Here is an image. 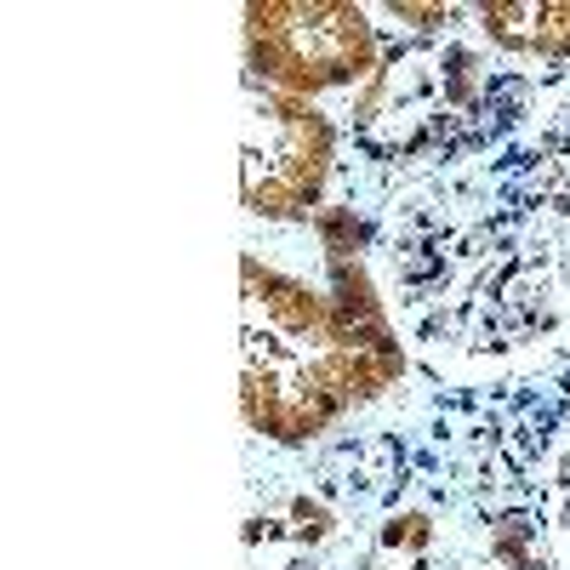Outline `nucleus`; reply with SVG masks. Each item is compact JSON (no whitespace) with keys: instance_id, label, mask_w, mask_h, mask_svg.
<instances>
[{"instance_id":"7","label":"nucleus","mask_w":570,"mask_h":570,"mask_svg":"<svg viewBox=\"0 0 570 570\" xmlns=\"http://www.w3.org/2000/svg\"><path fill=\"white\" fill-rule=\"evenodd\" d=\"M553 537L570 559V422H564V445H559V462H553Z\"/></svg>"},{"instance_id":"6","label":"nucleus","mask_w":570,"mask_h":570,"mask_svg":"<svg viewBox=\"0 0 570 570\" xmlns=\"http://www.w3.org/2000/svg\"><path fill=\"white\" fill-rule=\"evenodd\" d=\"M480 29L508 58L570 63V0H553V7H480Z\"/></svg>"},{"instance_id":"4","label":"nucleus","mask_w":570,"mask_h":570,"mask_svg":"<svg viewBox=\"0 0 570 570\" xmlns=\"http://www.w3.org/2000/svg\"><path fill=\"white\" fill-rule=\"evenodd\" d=\"M252 80L285 98H320L337 86H365L376 69V29L348 0H268L246 7Z\"/></svg>"},{"instance_id":"5","label":"nucleus","mask_w":570,"mask_h":570,"mask_svg":"<svg viewBox=\"0 0 570 570\" xmlns=\"http://www.w3.org/2000/svg\"><path fill=\"white\" fill-rule=\"evenodd\" d=\"M246 212L263 223H308L325 212L337 166V126L308 98H285L252 80L246 109Z\"/></svg>"},{"instance_id":"8","label":"nucleus","mask_w":570,"mask_h":570,"mask_svg":"<svg viewBox=\"0 0 570 570\" xmlns=\"http://www.w3.org/2000/svg\"><path fill=\"white\" fill-rule=\"evenodd\" d=\"M389 18H405V23H411V29H422V35H451L462 12H456V7H400V0H394Z\"/></svg>"},{"instance_id":"1","label":"nucleus","mask_w":570,"mask_h":570,"mask_svg":"<svg viewBox=\"0 0 570 570\" xmlns=\"http://www.w3.org/2000/svg\"><path fill=\"white\" fill-rule=\"evenodd\" d=\"M376 285L434 365H502L570 331V86L491 155L394 200Z\"/></svg>"},{"instance_id":"2","label":"nucleus","mask_w":570,"mask_h":570,"mask_svg":"<svg viewBox=\"0 0 570 570\" xmlns=\"http://www.w3.org/2000/svg\"><path fill=\"white\" fill-rule=\"evenodd\" d=\"M325 279L285 274L246 252L240 297V411L268 445H308L343 416L400 389L405 331L365 263L371 228L348 206L314 217Z\"/></svg>"},{"instance_id":"3","label":"nucleus","mask_w":570,"mask_h":570,"mask_svg":"<svg viewBox=\"0 0 570 570\" xmlns=\"http://www.w3.org/2000/svg\"><path fill=\"white\" fill-rule=\"evenodd\" d=\"M542 98L548 91L531 75L497 63L462 35H445L405 46L360 86L348 137L371 166H434L440 177L508 142Z\"/></svg>"}]
</instances>
